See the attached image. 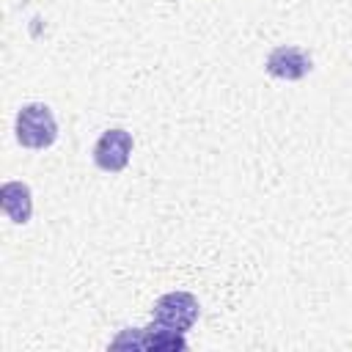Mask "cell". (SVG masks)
<instances>
[{
	"label": "cell",
	"instance_id": "4",
	"mask_svg": "<svg viewBox=\"0 0 352 352\" xmlns=\"http://www.w3.org/2000/svg\"><path fill=\"white\" fill-rule=\"evenodd\" d=\"M267 74H272L275 80H286V82H294V80H302L308 72H311V55L294 44H283V47H275L270 55H267V63H264Z\"/></svg>",
	"mask_w": 352,
	"mask_h": 352
},
{
	"label": "cell",
	"instance_id": "5",
	"mask_svg": "<svg viewBox=\"0 0 352 352\" xmlns=\"http://www.w3.org/2000/svg\"><path fill=\"white\" fill-rule=\"evenodd\" d=\"M0 206L11 223L25 226L33 214V195L25 182H6L0 187Z\"/></svg>",
	"mask_w": 352,
	"mask_h": 352
},
{
	"label": "cell",
	"instance_id": "3",
	"mask_svg": "<svg viewBox=\"0 0 352 352\" xmlns=\"http://www.w3.org/2000/svg\"><path fill=\"white\" fill-rule=\"evenodd\" d=\"M132 132L121 129V126H113V129H104L94 146V162L99 170L104 173H118L129 165V157H132Z\"/></svg>",
	"mask_w": 352,
	"mask_h": 352
},
{
	"label": "cell",
	"instance_id": "1",
	"mask_svg": "<svg viewBox=\"0 0 352 352\" xmlns=\"http://www.w3.org/2000/svg\"><path fill=\"white\" fill-rule=\"evenodd\" d=\"M14 132H16V140L25 146V148H50L58 138V124H55V116L47 104L41 102H30V104H22L19 113H16V124H14Z\"/></svg>",
	"mask_w": 352,
	"mask_h": 352
},
{
	"label": "cell",
	"instance_id": "2",
	"mask_svg": "<svg viewBox=\"0 0 352 352\" xmlns=\"http://www.w3.org/2000/svg\"><path fill=\"white\" fill-rule=\"evenodd\" d=\"M151 319L162 327L187 333L198 319V300L190 292H168L154 302Z\"/></svg>",
	"mask_w": 352,
	"mask_h": 352
},
{
	"label": "cell",
	"instance_id": "6",
	"mask_svg": "<svg viewBox=\"0 0 352 352\" xmlns=\"http://www.w3.org/2000/svg\"><path fill=\"white\" fill-rule=\"evenodd\" d=\"M138 349H187V341L184 333L154 322L151 327H138Z\"/></svg>",
	"mask_w": 352,
	"mask_h": 352
}]
</instances>
